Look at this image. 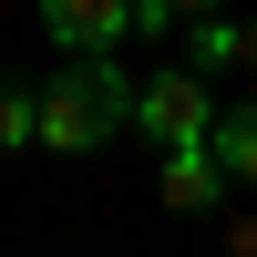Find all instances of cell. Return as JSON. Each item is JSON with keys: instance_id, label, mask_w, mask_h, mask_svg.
Wrapping results in <instances>:
<instances>
[{"instance_id": "cell-1", "label": "cell", "mask_w": 257, "mask_h": 257, "mask_svg": "<svg viewBox=\"0 0 257 257\" xmlns=\"http://www.w3.org/2000/svg\"><path fill=\"white\" fill-rule=\"evenodd\" d=\"M134 93L113 52H72L52 82H41V155H103L113 134H134Z\"/></svg>"}, {"instance_id": "cell-2", "label": "cell", "mask_w": 257, "mask_h": 257, "mask_svg": "<svg viewBox=\"0 0 257 257\" xmlns=\"http://www.w3.org/2000/svg\"><path fill=\"white\" fill-rule=\"evenodd\" d=\"M134 134H155L165 155L216 134V93H206V72H196V62H175V72H155V82L134 93Z\"/></svg>"}, {"instance_id": "cell-3", "label": "cell", "mask_w": 257, "mask_h": 257, "mask_svg": "<svg viewBox=\"0 0 257 257\" xmlns=\"http://www.w3.org/2000/svg\"><path fill=\"white\" fill-rule=\"evenodd\" d=\"M31 21L62 52H123L134 41V0H31Z\"/></svg>"}, {"instance_id": "cell-4", "label": "cell", "mask_w": 257, "mask_h": 257, "mask_svg": "<svg viewBox=\"0 0 257 257\" xmlns=\"http://www.w3.org/2000/svg\"><path fill=\"white\" fill-rule=\"evenodd\" d=\"M155 196L175 206V216H216L237 185H226V165H216V144H175L165 155V175H155Z\"/></svg>"}, {"instance_id": "cell-5", "label": "cell", "mask_w": 257, "mask_h": 257, "mask_svg": "<svg viewBox=\"0 0 257 257\" xmlns=\"http://www.w3.org/2000/svg\"><path fill=\"white\" fill-rule=\"evenodd\" d=\"M216 165H226V185H237V196H257V103H237V113H226L216 103Z\"/></svg>"}, {"instance_id": "cell-6", "label": "cell", "mask_w": 257, "mask_h": 257, "mask_svg": "<svg viewBox=\"0 0 257 257\" xmlns=\"http://www.w3.org/2000/svg\"><path fill=\"white\" fill-rule=\"evenodd\" d=\"M185 62H196V72H226V62H247V21L196 11V21H185Z\"/></svg>"}, {"instance_id": "cell-7", "label": "cell", "mask_w": 257, "mask_h": 257, "mask_svg": "<svg viewBox=\"0 0 257 257\" xmlns=\"http://www.w3.org/2000/svg\"><path fill=\"white\" fill-rule=\"evenodd\" d=\"M21 144H41V93L0 82V155H21Z\"/></svg>"}, {"instance_id": "cell-8", "label": "cell", "mask_w": 257, "mask_h": 257, "mask_svg": "<svg viewBox=\"0 0 257 257\" xmlns=\"http://www.w3.org/2000/svg\"><path fill=\"white\" fill-rule=\"evenodd\" d=\"M196 11H216V0H134V31H185Z\"/></svg>"}, {"instance_id": "cell-9", "label": "cell", "mask_w": 257, "mask_h": 257, "mask_svg": "<svg viewBox=\"0 0 257 257\" xmlns=\"http://www.w3.org/2000/svg\"><path fill=\"white\" fill-rule=\"evenodd\" d=\"M247 72H257V21H247Z\"/></svg>"}]
</instances>
